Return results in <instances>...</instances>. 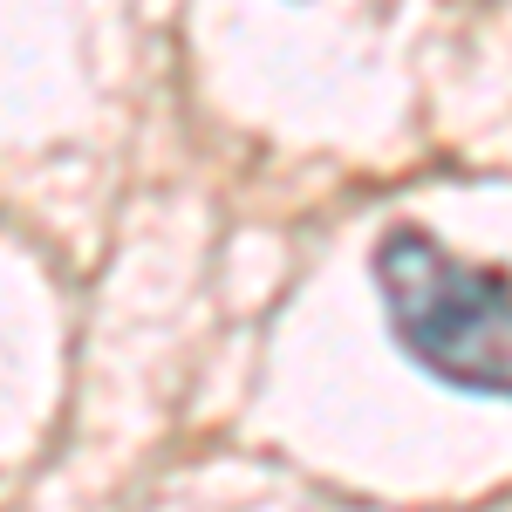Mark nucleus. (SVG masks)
Listing matches in <instances>:
<instances>
[{"label": "nucleus", "instance_id": "1", "mask_svg": "<svg viewBox=\"0 0 512 512\" xmlns=\"http://www.w3.org/2000/svg\"><path fill=\"white\" fill-rule=\"evenodd\" d=\"M376 287L396 342L431 376L478 396H512V280L465 267L431 233L396 226L376 246Z\"/></svg>", "mask_w": 512, "mask_h": 512}]
</instances>
